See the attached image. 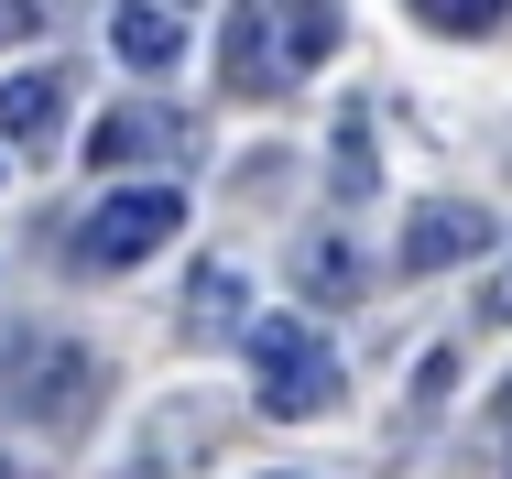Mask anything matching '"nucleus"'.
I'll use <instances>...</instances> for the list:
<instances>
[{
    "label": "nucleus",
    "mask_w": 512,
    "mask_h": 479,
    "mask_svg": "<svg viewBox=\"0 0 512 479\" xmlns=\"http://www.w3.org/2000/svg\"><path fill=\"white\" fill-rule=\"evenodd\" d=\"M502 414H512V392H502Z\"/></svg>",
    "instance_id": "obj_16"
},
{
    "label": "nucleus",
    "mask_w": 512,
    "mask_h": 479,
    "mask_svg": "<svg viewBox=\"0 0 512 479\" xmlns=\"http://www.w3.org/2000/svg\"><path fill=\"white\" fill-rule=\"evenodd\" d=\"M197 131L186 120H164V109H109L99 131H88V164L99 175H131V164H153V153H186Z\"/></svg>",
    "instance_id": "obj_6"
},
{
    "label": "nucleus",
    "mask_w": 512,
    "mask_h": 479,
    "mask_svg": "<svg viewBox=\"0 0 512 479\" xmlns=\"http://www.w3.org/2000/svg\"><path fill=\"white\" fill-rule=\"evenodd\" d=\"M251 371H262V414H284V425L338 414V360H327V338L306 316H262L251 327Z\"/></svg>",
    "instance_id": "obj_2"
},
{
    "label": "nucleus",
    "mask_w": 512,
    "mask_h": 479,
    "mask_svg": "<svg viewBox=\"0 0 512 479\" xmlns=\"http://www.w3.org/2000/svg\"><path fill=\"white\" fill-rule=\"evenodd\" d=\"M186 316H197L207 338H218V327H240V273H197V294H186Z\"/></svg>",
    "instance_id": "obj_11"
},
{
    "label": "nucleus",
    "mask_w": 512,
    "mask_h": 479,
    "mask_svg": "<svg viewBox=\"0 0 512 479\" xmlns=\"http://www.w3.org/2000/svg\"><path fill=\"white\" fill-rule=\"evenodd\" d=\"M425 33H458V44H480V33H502L512 22V0H404Z\"/></svg>",
    "instance_id": "obj_10"
},
{
    "label": "nucleus",
    "mask_w": 512,
    "mask_h": 479,
    "mask_svg": "<svg viewBox=\"0 0 512 479\" xmlns=\"http://www.w3.org/2000/svg\"><path fill=\"white\" fill-rule=\"evenodd\" d=\"M295 273H306V305H349V294H360V251H349L338 229H316L306 251H295Z\"/></svg>",
    "instance_id": "obj_9"
},
{
    "label": "nucleus",
    "mask_w": 512,
    "mask_h": 479,
    "mask_svg": "<svg viewBox=\"0 0 512 479\" xmlns=\"http://www.w3.org/2000/svg\"><path fill=\"white\" fill-rule=\"evenodd\" d=\"M175 229H186V196H175V186H120V196L88 207L77 262H88V273H131V262H142V251H164Z\"/></svg>",
    "instance_id": "obj_4"
},
{
    "label": "nucleus",
    "mask_w": 512,
    "mask_h": 479,
    "mask_svg": "<svg viewBox=\"0 0 512 479\" xmlns=\"http://www.w3.org/2000/svg\"><path fill=\"white\" fill-rule=\"evenodd\" d=\"M0 479H22V458H0Z\"/></svg>",
    "instance_id": "obj_15"
},
{
    "label": "nucleus",
    "mask_w": 512,
    "mask_h": 479,
    "mask_svg": "<svg viewBox=\"0 0 512 479\" xmlns=\"http://www.w3.org/2000/svg\"><path fill=\"white\" fill-rule=\"evenodd\" d=\"M491 251V207H469V196H425L404 218V240H393V273L425 284V273H447V262H480Z\"/></svg>",
    "instance_id": "obj_5"
},
{
    "label": "nucleus",
    "mask_w": 512,
    "mask_h": 479,
    "mask_svg": "<svg viewBox=\"0 0 512 479\" xmlns=\"http://www.w3.org/2000/svg\"><path fill=\"white\" fill-rule=\"evenodd\" d=\"M338 186H349V196L371 186V120H360V109L338 120Z\"/></svg>",
    "instance_id": "obj_12"
},
{
    "label": "nucleus",
    "mask_w": 512,
    "mask_h": 479,
    "mask_svg": "<svg viewBox=\"0 0 512 479\" xmlns=\"http://www.w3.org/2000/svg\"><path fill=\"white\" fill-rule=\"evenodd\" d=\"M491 316H512V284H502V294H491Z\"/></svg>",
    "instance_id": "obj_14"
},
{
    "label": "nucleus",
    "mask_w": 512,
    "mask_h": 479,
    "mask_svg": "<svg viewBox=\"0 0 512 479\" xmlns=\"http://www.w3.org/2000/svg\"><path fill=\"white\" fill-rule=\"evenodd\" d=\"M109 44H120L142 77H164V66L186 55V22H175L164 0H120V11H109Z\"/></svg>",
    "instance_id": "obj_8"
},
{
    "label": "nucleus",
    "mask_w": 512,
    "mask_h": 479,
    "mask_svg": "<svg viewBox=\"0 0 512 479\" xmlns=\"http://www.w3.org/2000/svg\"><path fill=\"white\" fill-rule=\"evenodd\" d=\"M66 66H33V77H11L0 88V142H22V153H55V131H66Z\"/></svg>",
    "instance_id": "obj_7"
},
{
    "label": "nucleus",
    "mask_w": 512,
    "mask_h": 479,
    "mask_svg": "<svg viewBox=\"0 0 512 479\" xmlns=\"http://www.w3.org/2000/svg\"><path fill=\"white\" fill-rule=\"evenodd\" d=\"M0 403H33V425H77L99 403V360L77 338H11L0 349Z\"/></svg>",
    "instance_id": "obj_3"
},
{
    "label": "nucleus",
    "mask_w": 512,
    "mask_h": 479,
    "mask_svg": "<svg viewBox=\"0 0 512 479\" xmlns=\"http://www.w3.org/2000/svg\"><path fill=\"white\" fill-rule=\"evenodd\" d=\"M11 44H33V0H0V55Z\"/></svg>",
    "instance_id": "obj_13"
},
{
    "label": "nucleus",
    "mask_w": 512,
    "mask_h": 479,
    "mask_svg": "<svg viewBox=\"0 0 512 479\" xmlns=\"http://www.w3.org/2000/svg\"><path fill=\"white\" fill-rule=\"evenodd\" d=\"M327 55H338V0H229V33H218L229 98H273Z\"/></svg>",
    "instance_id": "obj_1"
}]
</instances>
